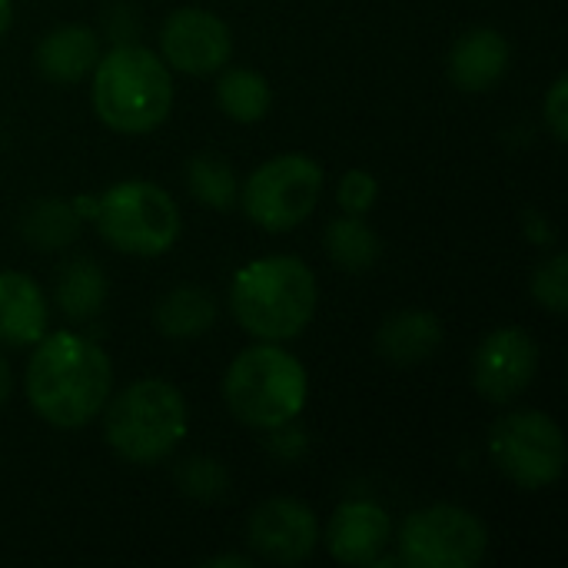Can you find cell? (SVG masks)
<instances>
[{
    "mask_svg": "<svg viewBox=\"0 0 568 568\" xmlns=\"http://www.w3.org/2000/svg\"><path fill=\"white\" fill-rule=\"evenodd\" d=\"M160 57L186 77L220 73L233 57V33L223 17L203 7H176L160 27Z\"/></svg>",
    "mask_w": 568,
    "mask_h": 568,
    "instance_id": "10",
    "label": "cell"
},
{
    "mask_svg": "<svg viewBox=\"0 0 568 568\" xmlns=\"http://www.w3.org/2000/svg\"><path fill=\"white\" fill-rule=\"evenodd\" d=\"M513 60V47L503 30L496 27H473L456 37L449 50V80L463 93H486L493 90Z\"/></svg>",
    "mask_w": 568,
    "mask_h": 568,
    "instance_id": "14",
    "label": "cell"
},
{
    "mask_svg": "<svg viewBox=\"0 0 568 568\" xmlns=\"http://www.w3.org/2000/svg\"><path fill=\"white\" fill-rule=\"evenodd\" d=\"M326 186L323 166L306 153H280L260 163L240 186V206L266 233H290L313 216Z\"/></svg>",
    "mask_w": 568,
    "mask_h": 568,
    "instance_id": "7",
    "label": "cell"
},
{
    "mask_svg": "<svg viewBox=\"0 0 568 568\" xmlns=\"http://www.w3.org/2000/svg\"><path fill=\"white\" fill-rule=\"evenodd\" d=\"M30 349L23 393L47 426L83 429L103 413L113 393V363L100 343L77 329H57Z\"/></svg>",
    "mask_w": 568,
    "mask_h": 568,
    "instance_id": "1",
    "label": "cell"
},
{
    "mask_svg": "<svg viewBox=\"0 0 568 568\" xmlns=\"http://www.w3.org/2000/svg\"><path fill=\"white\" fill-rule=\"evenodd\" d=\"M250 549L273 566H300L320 546V519L300 499H266L246 523Z\"/></svg>",
    "mask_w": 568,
    "mask_h": 568,
    "instance_id": "12",
    "label": "cell"
},
{
    "mask_svg": "<svg viewBox=\"0 0 568 568\" xmlns=\"http://www.w3.org/2000/svg\"><path fill=\"white\" fill-rule=\"evenodd\" d=\"M216 316V296L203 286H176L163 293L153 310V323L166 339H200L213 329Z\"/></svg>",
    "mask_w": 568,
    "mask_h": 568,
    "instance_id": "18",
    "label": "cell"
},
{
    "mask_svg": "<svg viewBox=\"0 0 568 568\" xmlns=\"http://www.w3.org/2000/svg\"><path fill=\"white\" fill-rule=\"evenodd\" d=\"M97 233L123 256L156 260L180 240L176 200L150 180H120L97 196Z\"/></svg>",
    "mask_w": 568,
    "mask_h": 568,
    "instance_id": "6",
    "label": "cell"
},
{
    "mask_svg": "<svg viewBox=\"0 0 568 568\" xmlns=\"http://www.w3.org/2000/svg\"><path fill=\"white\" fill-rule=\"evenodd\" d=\"M539 373V343L523 326L493 329L473 356V386L486 403L519 399Z\"/></svg>",
    "mask_w": 568,
    "mask_h": 568,
    "instance_id": "11",
    "label": "cell"
},
{
    "mask_svg": "<svg viewBox=\"0 0 568 568\" xmlns=\"http://www.w3.org/2000/svg\"><path fill=\"white\" fill-rule=\"evenodd\" d=\"M80 213L73 210L70 200H40L27 210L23 216V240L43 253H53V250H63L70 246L77 236H80Z\"/></svg>",
    "mask_w": 568,
    "mask_h": 568,
    "instance_id": "21",
    "label": "cell"
},
{
    "mask_svg": "<svg viewBox=\"0 0 568 568\" xmlns=\"http://www.w3.org/2000/svg\"><path fill=\"white\" fill-rule=\"evenodd\" d=\"M532 300L552 316L568 313V256L552 253L532 276Z\"/></svg>",
    "mask_w": 568,
    "mask_h": 568,
    "instance_id": "25",
    "label": "cell"
},
{
    "mask_svg": "<svg viewBox=\"0 0 568 568\" xmlns=\"http://www.w3.org/2000/svg\"><path fill=\"white\" fill-rule=\"evenodd\" d=\"M379 200V180L369 170H349L343 173L339 186H336V203L343 206V213L349 216H366Z\"/></svg>",
    "mask_w": 568,
    "mask_h": 568,
    "instance_id": "26",
    "label": "cell"
},
{
    "mask_svg": "<svg viewBox=\"0 0 568 568\" xmlns=\"http://www.w3.org/2000/svg\"><path fill=\"white\" fill-rule=\"evenodd\" d=\"M10 20H13V3L10 0H0V37L7 33Z\"/></svg>",
    "mask_w": 568,
    "mask_h": 568,
    "instance_id": "32",
    "label": "cell"
},
{
    "mask_svg": "<svg viewBox=\"0 0 568 568\" xmlns=\"http://www.w3.org/2000/svg\"><path fill=\"white\" fill-rule=\"evenodd\" d=\"M190 433L183 393L166 379H136L103 406V439L130 466H160Z\"/></svg>",
    "mask_w": 568,
    "mask_h": 568,
    "instance_id": "4",
    "label": "cell"
},
{
    "mask_svg": "<svg viewBox=\"0 0 568 568\" xmlns=\"http://www.w3.org/2000/svg\"><path fill=\"white\" fill-rule=\"evenodd\" d=\"M323 542L343 566H373L393 542V519L373 499H346L333 509Z\"/></svg>",
    "mask_w": 568,
    "mask_h": 568,
    "instance_id": "13",
    "label": "cell"
},
{
    "mask_svg": "<svg viewBox=\"0 0 568 568\" xmlns=\"http://www.w3.org/2000/svg\"><path fill=\"white\" fill-rule=\"evenodd\" d=\"M230 313L260 343H290L316 316L320 283L300 256H260L230 280Z\"/></svg>",
    "mask_w": 568,
    "mask_h": 568,
    "instance_id": "2",
    "label": "cell"
},
{
    "mask_svg": "<svg viewBox=\"0 0 568 568\" xmlns=\"http://www.w3.org/2000/svg\"><path fill=\"white\" fill-rule=\"evenodd\" d=\"M486 552V523L453 503L416 509L396 529V559L406 568H476Z\"/></svg>",
    "mask_w": 568,
    "mask_h": 568,
    "instance_id": "8",
    "label": "cell"
},
{
    "mask_svg": "<svg viewBox=\"0 0 568 568\" xmlns=\"http://www.w3.org/2000/svg\"><path fill=\"white\" fill-rule=\"evenodd\" d=\"M106 273L93 263V260H70L60 270L57 290H53V303L57 310L70 320V323H87L93 320L103 303H106Z\"/></svg>",
    "mask_w": 568,
    "mask_h": 568,
    "instance_id": "19",
    "label": "cell"
},
{
    "mask_svg": "<svg viewBox=\"0 0 568 568\" xmlns=\"http://www.w3.org/2000/svg\"><path fill=\"white\" fill-rule=\"evenodd\" d=\"M270 449H273L280 459L293 463V459H300V456L306 453V433L296 426V419H293V423H283V426L270 429Z\"/></svg>",
    "mask_w": 568,
    "mask_h": 568,
    "instance_id": "28",
    "label": "cell"
},
{
    "mask_svg": "<svg viewBox=\"0 0 568 568\" xmlns=\"http://www.w3.org/2000/svg\"><path fill=\"white\" fill-rule=\"evenodd\" d=\"M50 306L33 276L20 270H0V343L27 349L47 336Z\"/></svg>",
    "mask_w": 568,
    "mask_h": 568,
    "instance_id": "15",
    "label": "cell"
},
{
    "mask_svg": "<svg viewBox=\"0 0 568 568\" xmlns=\"http://www.w3.org/2000/svg\"><path fill=\"white\" fill-rule=\"evenodd\" d=\"M223 399L233 419L270 433L303 416L310 373L290 349H283V343H256L233 356L223 376Z\"/></svg>",
    "mask_w": 568,
    "mask_h": 568,
    "instance_id": "5",
    "label": "cell"
},
{
    "mask_svg": "<svg viewBox=\"0 0 568 568\" xmlns=\"http://www.w3.org/2000/svg\"><path fill=\"white\" fill-rule=\"evenodd\" d=\"M10 389H13V373H10V363H7V356L0 353V406L10 399Z\"/></svg>",
    "mask_w": 568,
    "mask_h": 568,
    "instance_id": "31",
    "label": "cell"
},
{
    "mask_svg": "<svg viewBox=\"0 0 568 568\" xmlns=\"http://www.w3.org/2000/svg\"><path fill=\"white\" fill-rule=\"evenodd\" d=\"M443 346V323L429 310H399L376 329V349L393 366H419Z\"/></svg>",
    "mask_w": 568,
    "mask_h": 568,
    "instance_id": "17",
    "label": "cell"
},
{
    "mask_svg": "<svg viewBox=\"0 0 568 568\" xmlns=\"http://www.w3.org/2000/svg\"><path fill=\"white\" fill-rule=\"evenodd\" d=\"M186 190L210 210H233L240 203V180L233 166L213 153H200L186 163Z\"/></svg>",
    "mask_w": 568,
    "mask_h": 568,
    "instance_id": "23",
    "label": "cell"
},
{
    "mask_svg": "<svg viewBox=\"0 0 568 568\" xmlns=\"http://www.w3.org/2000/svg\"><path fill=\"white\" fill-rule=\"evenodd\" d=\"M542 120L552 133L556 143H566L568 140V77L559 73L542 100Z\"/></svg>",
    "mask_w": 568,
    "mask_h": 568,
    "instance_id": "27",
    "label": "cell"
},
{
    "mask_svg": "<svg viewBox=\"0 0 568 568\" xmlns=\"http://www.w3.org/2000/svg\"><path fill=\"white\" fill-rule=\"evenodd\" d=\"M216 106L233 123H260L273 110V87L250 67H223L216 80Z\"/></svg>",
    "mask_w": 568,
    "mask_h": 568,
    "instance_id": "20",
    "label": "cell"
},
{
    "mask_svg": "<svg viewBox=\"0 0 568 568\" xmlns=\"http://www.w3.org/2000/svg\"><path fill=\"white\" fill-rule=\"evenodd\" d=\"M323 243H326V253L333 256V263L349 273H363V270L376 266L383 256L379 236L363 223V216H349V213L326 226Z\"/></svg>",
    "mask_w": 568,
    "mask_h": 568,
    "instance_id": "22",
    "label": "cell"
},
{
    "mask_svg": "<svg viewBox=\"0 0 568 568\" xmlns=\"http://www.w3.org/2000/svg\"><path fill=\"white\" fill-rule=\"evenodd\" d=\"M526 233H529L532 243H546V246L556 243V230H552L549 216L539 213V210H529V213H526Z\"/></svg>",
    "mask_w": 568,
    "mask_h": 568,
    "instance_id": "29",
    "label": "cell"
},
{
    "mask_svg": "<svg viewBox=\"0 0 568 568\" xmlns=\"http://www.w3.org/2000/svg\"><path fill=\"white\" fill-rule=\"evenodd\" d=\"M100 60V40L83 23H63L43 33L33 63L50 83H80Z\"/></svg>",
    "mask_w": 568,
    "mask_h": 568,
    "instance_id": "16",
    "label": "cell"
},
{
    "mask_svg": "<svg viewBox=\"0 0 568 568\" xmlns=\"http://www.w3.org/2000/svg\"><path fill=\"white\" fill-rule=\"evenodd\" d=\"M176 486L186 499L196 503H213L220 496H226L230 486V473L223 469V463L210 459V456H193L180 466L176 473Z\"/></svg>",
    "mask_w": 568,
    "mask_h": 568,
    "instance_id": "24",
    "label": "cell"
},
{
    "mask_svg": "<svg viewBox=\"0 0 568 568\" xmlns=\"http://www.w3.org/2000/svg\"><path fill=\"white\" fill-rule=\"evenodd\" d=\"M93 73V110L100 123L123 136H140L166 123L173 110V70L140 43L100 53Z\"/></svg>",
    "mask_w": 568,
    "mask_h": 568,
    "instance_id": "3",
    "label": "cell"
},
{
    "mask_svg": "<svg viewBox=\"0 0 568 568\" xmlns=\"http://www.w3.org/2000/svg\"><path fill=\"white\" fill-rule=\"evenodd\" d=\"M496 469L523 493L549 489L566 473V436L542 409H513L489 433Z\"/></svg>",
    "mask_w": 568,
    "mask_h": 568,
    "instance_id": "9",
    "label": "cell"
},
{
    "mask_svg": "<svg viewBox=\"0 0 568 568\" xmlns=\"http://www.w3.org/2000/svg\"><path fill=\"white\" fill-rule=\"evenodd\" d=\"M203 568H250V559L246 556H213L203 562Z\"/></svg>",
    "mask_w": 568,
    "mask_h": 568,
    "instance_id": "30",
    "label": "cell"
}]
</instances>
